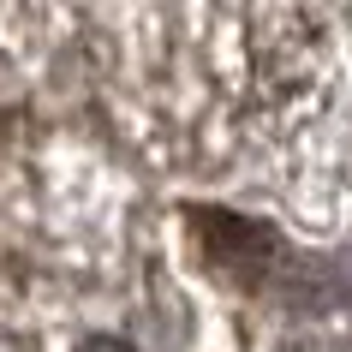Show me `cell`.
<instances>
[{"label": "cell", "instance_id": "obj_1", "mask_svg": "<svg viewBox=\"0 0 352 352\" xmlns=\"http://www.w3.org/2000/svg\"><path fill=\"white\" fill-rule=\"evenodd\" d=\"M72 352H138V346H131L126 334H113V329H96V334H78Z\"/></svg>", "mask_w": 352, "mask_h": 352}]
</instances>
